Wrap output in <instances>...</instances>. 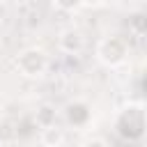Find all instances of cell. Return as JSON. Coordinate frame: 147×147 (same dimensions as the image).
Instances as JSON below:
<instances>
[{
  "mask_svg": "<svg viewBox=\"0 0 147 147\" xmlns=\"http://www.w3.org/2000/svg\"><path fill=\"white\" fill-rule=\"evenodd\" d=\"M129 32L145 37L147 34V11H133L129 16Z\"/></svg>",
  "mask_w": 147,
  "mask_h": 147,
  "instance_id": "cell-8",
  "label": "cell"
},
{
  "mask_svg": "<svg viewBox=\"0 0 147 147\" xmlns=\"http://www.w3.org/2000/svg\"><path fill=\"white\" fill-rule=\"evenodd\" d=\"M39 140H41V145H46V147H60L62 140H64V133H62L60 126L41 129V131H39Z\"/></svg>",
  "mask_w": 147,
  "mask_h": 147,
  "instance_id": "cell-7",
  "label": "cell"
},
{
  "mask_svg": "<svg viewBox=\"0 0 147 147\" xmlns=\"http://www.w3.org/2000/svg\"><path fill=\"white\" fill-rule=\"evenodd\" d=\"M5 18H7V5H5V2H0V25L5 23Z\"/></svg>",
  "mask_w": 147,
  "mask_h": 147,
  "instance_id": "cell-10",
  "label": "cell"
},
{
  "mask_svg": "<svg viewBox=\"0 0 147 147\" xmlns=\"http://www.w3.org/2000/svg\"><path fill=\"white\" fill-rule=\"evenodd\" d=\"M136 147H138V145H136Z\"/></svg>",
  "mask_w": 147,
  "mask_h": 147,
  "instance_id": "cell-11",
  "label": "cell"
},
{
  "mask_svg": "<svg viewBox=\"0 0 147 147\" xmlns=\"http://www.w3.org/2000/svg\"><path fill=\"white\" fill-rule=\"evenodd\" d=\"M48 64H51V57L44 48H37V46H30V48H23L16 57H14V69L23 76V78H41L46 71H48Z\"/></svg>",
  "mask_w": 147,
  "mask_h": 147,
  "instance_id": "cell-2",
  "label": "cell"
},
{
  "mask_svg": "<svg viewBox=\"0 0 147 147\" xmlns=\"http://www.w3.org/2000/svg\"><path fill=\"white\" fill-rule=\"evenodd\" d=\"M64 122L74 129H85L90 122H92V108L87 101L83 99H76V101H69L64 106Z\"/></svg>",
  "mask_w": 147,
  "mask_h": 147,
  "instance_id": "cell-4",
  "label": "cell"
},
{
  "mask_svg": "<svg viewBox=\"0 0 147 147\" xmlns=\"http://www.w3.org/2000/svg\"><path fill=\"white\" fill-rule=\"evenodd\" d=\"M96 60L103 67H108V69L122 67L129 60V44H126V39L124 37H117V34L103 37L96 44Z\"/></svg>",
  "mask_w": 147,
  "mask_h": 147,
  "instance_id": "cell-3",
  "label": "cell"
},
{
  "mask_svg": "<svg viewBox=\"0 0 147 147\" xmlns=\"http://www.w3.org/2000/svg\"><path fill=\"white\" fill-rule=\"evenodd\" d=\"M57 48L67 55H78L85 48V34L78 28H64L57 37Z\"/></svg>",
  "mask_w": 147,
  "mask_h": 147,
  "instance_id": "cell-5",
  "label": "cell"
},
{
  "mask_svg": "<svg viewBox=\"0 0 147 147\" xmlns=\"http://www.w3.org/2000/svg\"><path fill=\"white\" fill-rule=\"evenodd\" d=\"M147 131V115L140 106H124L115 117V133L129 142H136Z\"/></svg>",
  "mask_w": 147,
  "mask_h": 147,
  "instance_id": "cell-1",
  "label": "cell"
},
{
  "mask_svg": "<svg viewBox=\"0 0 147 147\" xmlns=\"http://www.w3.org/2000/svg\"><path fill=\"white\" fill-rule=\"evenodd\" d=\"M34 124L39 126V131H41V129L57 126V108H55V106H51V103L39 106V108H37V113H34Z\"/></svg>",
  "mask_w": 147,
  "mask_h": 147,
  "instance_id": "cell-6",
  "label": "cell"
},
{
  "mask_svg": "<svg viewBox=\"0 0 147 147\" xmlns=\"http://www.w3.org/2000/svg\"><path fill=\"white\" fill-rule=\"evenodd\" d=\"M83 147H108V142H106L103 138H96V136H94V138L85 140V142H83Z\"/></svg>",
  "mask_w": 147,
  "mask_h": 147,
  "instance_id": "cell-9",
  "label": "cell"
}]
</instances>
